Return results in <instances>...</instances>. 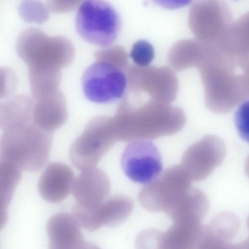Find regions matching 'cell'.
I'll return each mask as SVG.
<instances>
[{
    "label": "cell",
    "instance_id": "obj_1",
    "mask_svg": "<svg viewBox=\"0 0 249 249\" xmlns=\"http://www.w3.org/2000/svg\"><path fill=\"white\" fill-rule=\"evenodd\" d=\"M129 93L113 117L119 141L156 139L175 134L185 125L186 118L181 108Z\"/></svg>",
    "mask_w": 249,
    "mask_h": 249
},
{
    "label": "cell",
    "instance_id": "obj_2",
    "mask_svg": "<svg viewBox=\"0 0 249 249\" xmlns=\"http://www.w3.org/2000/svg\"><path fill=\"white\" fill-rule=\"evenodd\" d=\"M52 140V133L34 122L3 131L0 141V159L26 171H39L49 160Z\"/></svg>",
    "mask_w": 249,
    "mask_h": 249
},
{
    "label": "cell",
    "instance_id": "obj_3",
    "mask_svg": "<svg viewBox=\"0 0 249 249\" xmlns=\"http://www.w3.org/2000/svg\"><path fill=\"white\" fill-rule=\"evenodd\" d=\"M78 35L92 45L107 47L117 39L121 28L120 16L109 3L100 0L84 1L75 17Z\"/></svg>",
    "mask_w": 249,
    "mask_h": 249
},
{
    "label": "cell",
    "instance_id": "obj_4",
    "mask_svg": "<svg viewBox=\"0 0 249 249\" xmlns=\"http://www.w3.org/2000/svg\"><path fill=\"white\" fill-rule=\"evenodd\" d=\"M119 139L113 117L98 116L91 119L69 150L72 164L81 170L96 165Z\"/></svg>",
    "mask_w": 249,
    "mask_h": 249
},
{
    "label": "cell",
    "instance_id": "obj_5",
    "mask_svg": "<svg viewBox=\"0 0 249 249\" xmlns=\"http://www.w3.org/2000/svg\"><path fill=\"white\" fill-rule=\"evenodd\" d=\"M123 69L107 60L89 65L84 72L81 85L85 97L99 104L116 101L124 95L127 76Z\"/></svg>",
    "mask_w": 249,
    "mask_h": 249
},
{
    "label": "cell",
    "instance_id": "obj_6",
    "mask_svg": "<svg viewBox=\"0 0 249 249\" xmlns=\"http://www.w3.org/2000/svg\"><path fill=\"white\" fill-rule=\"evenodd\" d=\"M191 182L181 165H173L141 189L139 201L148 211L166 213L192 187Z\"/></svg>",
    "mask_w": 249,
    "mask_h": 249
},
{
    "label": "cell",
    "instance_id": "obj_7",
    "mask_svg": "<svg viewBox=\"0 0 249 249\" xmlns=\"http://www.w3.org/2000/svg\"><path fill=\"white\" fill-rule=\"evenodd\" d=\"M126 73L130 92H142L151 99L166 104L176 98L178 82L168 68L135 65L128 67Z\"/></svg>",
    "mask_w": 249,
    "mask_h": 249
},
{
    "label": "cell",
    "instance_id": "obj_8",
    "mask_svg": "<svg viewBox=\"0 0 249 249\" xmlns=\"http://www.w3.org/2000/svg\"><path fill=\"white\" fill-rule=\"evenodd\" d=\"M226 154L224 141L218 136L207 135L186 149L180 165L191 181H201L221 164Z\"/></svg>",
    "mask_w": 249,
    "mask_h": 249
},
{
    "label": "cell",
    "instance_id": "obj_9",
    "mask_svg": "<svg viewBox=\"0 0 249 249\" xmlns=\"http://www.w3.org/2000/svg\"><path fill=\"white\" fill-rule=\"evenodd\" d=\"M122 168L131 180L148 183L162 169L161 158L156 146L145 140L132 141L124 148L121 158Z\"/></svg>",
    "mask_w": 249,
    "mask_h": 249
},
{
    "label": "cell",
    "instance_id": "obj_10",
    "mask_svg": "<svg viewBox=\"0 0 249 249\" xmlns=\"http://www.w3.org/2000/svg\"><path fill=\"white\" fill-rule=\"evenodd\" d=\"M134 207L133 201L124 195L112 196L94 209H84L79 221L84 229L95 231L103 226L114 227L124 222L130 215Z\"/></svg>",
    "mask_w": 249,
    "mask_h": 249
},
{
    "label": "cell",
    "instance_id": "obj_11",
    "mask_svg": "<svg viewBox=\"0 0 249 249\" xmlns=\"http://www.w3.org/2000/svg\"><path fill=\"white\" fill-rule=\"evenodd\" d=\"M110 188L106 174L96 167L81 170L75 178L71 192L77 205L94 209L104 202Z\"/></svg>",
    "mask_w": 249,
    "mask_h": 249
},
{
    "label": "cell",
    "instance_id": "obj_12",
    "mask_svg": "<svg viewBox=\"0 0 249 249\" xmlns=\"http://www.w3.org/2000/svg\"><path fill=\"white\" fill-rule=\"evenodd\" d=\"M81 226L72 214L59 212L47 224L49 249H79L85 242Z\"/></svg>",
    "mask_w": 249,
    "mask_h": 249
},
{
    "label": "cell",
    "instance_id": "obj_13",
    "mask_svg": "<svg viewBox=\"0 0 249 249\" xmlns=\"http://www.w3.org/2000/svg\"><path fill=\"white\" fill-rule=\"evenodd\" d=\"M75 178L67 164L54 162L49 164L41 174L38 183L41 196L50 203L63 200L71 191Z\"/></svg>",
    "mask_w": 249,
    "mask_h": 249
},
{
    "label": "cell",
    "instance_id": "obj_14",
    "mask_svg": "<svg viewBox=\"0 0 249 249\" xmlns=\"http://www.w3.org/2000/svg\"><path fill=\"white\" fill-rule=\"evenodd\" d=\"M161 232L160 249H199L206 235V226L197 219L173 222Z\"/></svg>",
    "mask_w": 249,
    "mask_h": 249
},
{
    "label": "cell",
    "instance_id": "obj_15",
    "mask_svg": "<svg viewBox=\"0 0 249 249\" xmlns=\"http://www.w3.org/2000/svg\"><path fill=\"white\" fill-rule=\"evenodd\" d=\"M209 208L206 195L191 187L166 213L173 222L188 219L202 220Z\"/></svg>",
    "mask_w": 249,
    "mask_h": 249
},
{
    "label": "cell",
    "instance_id": "obj_16",
    "mask_svg": "<svg viewBox=\"0 0 249 249\" xmlns=\"http://www.w3.org/2000/svg\"><path fill=\"white\" fill-rule=\"evenodd\" d=\"M21 178V169L9 161L0 160V210L1 228L7 219V210Z\"/></svg>",
    "mask_w": 249,
    "mask_h": 249
},
{
    "label": "cell",
    "instance_id": "obj_17",
    "mask_svg": "<svg viewBox=\"0 0 249 249\" xmlns=\"http://www.w3.org/2000/svg\"><path fill=\"white\" fill-rule=\"evenodd\" d=\"M34 122L31 107L28 104H13L0 111V126L3 131L23 126Z\"/></svg>",
    "mask_w": 249,
    "mask_h": 249
},
{
    "label": "cell",
    "instance_id": "obj_18",
    "mask_svg": "<svg viewBox=\"0 0 249 249\" xmlns=\"http://www.w3.org/2000/svg\"><path fill=\"white\" fill-rule=\"evenodd\" d=\"M239 226L238 217L231 212H225L214 216L206 226L210 234L230 242L237 233Z\"/></svg>",
    "mask_w": 249,
    "mask_h": 249
},
{
    "label": "cell",
    "instance_id": "obj_19",
    "mask_svg": "<svg viewBox=\"0 0 249 249\" xmlns=\"http://www.w3.org/2000/svg\"><path fill=\"white\" fill-rule=\"evenodd\" d=\"M130 55L137 66H149L154 57V47L146 40H138L133 44Z\"/></svg>",
    "mask_w": 249,
    "mask_h": 249
},
{
    "label": "cell",
    "instance_id": "obj_20",
    "mask_svg": "<svg viewBox=\"0 0 249 249\" xmlns=\"http://www.w3.org/2000/svg\"><path fill=\"white\" fill-rule=\"evenodd\" d=\"M234 122L239 135L249 143V100L243 102L237 109Z\"/></svg>",
    "mask_w": 249,
    "mask_h": 249
},
{
    "label": "cell",
    "instance_id": "obj_21",
    "mask_svg": "<svg viewBox=\"0 0 249 249\" xmlns=\"http://www.w3.org/2000/svg\"><path fill=\"white\" fill-rule=\"evenodd\" d=\"M161 232L154 229L142 231L136 239V249H160Z\"/></svg>",
    "mask_w": 249,
    "mask_h": 249
},
{
    "label": "cell",
    "instance_id": "obj_22",
    "mask_svg": "<svg viewBox=\"0 0 249 249\" xmlns=\"http://www.w3.org/2000/svg\"><path fill=\"white\" fill-rule=\"evenodd\" d=\"M233 245L230 241L219 238L206 233L199 249H233Z\"/></svg>",
    "mask_w": 249,
    "mask_h": 249
},
{
    "label": "cell",
    "instance_id": "obj_23",
    "mask_svg": "<svg viewBox=\"0 0 249 249\" xmlns=\"http://www.w3.org/2000/svg\"><path fill=\"white\" fill-rule=\"evenodd\" d=\"M233 249H249V237L244 241L236 244H233Z\"/></svg>",
    "mask_w": 249,
    "mask_h": 249
},
{
    "label": "cell",
    "instance_id": "obj_24",
    "mask_svg": "<svg viewBox=\"0 0 249 249\" xmlns=\"http://www.w3.org/2000/svg\"><path fill=\"white\" fill-rule=\"evenodd\" d=\"M79 249H101L96 245L89 242L86 241L79 248Z\"/></svg>",
    "mask_w": 249,
    "mask_h": 249
},
{
    "label": "cell",
    "instance_id": "obj_25",
    "mask_svg": "<svg viewBox=\"0 0 249 249\" xmlns=\"http://www.w3.org/2000/svg\"><path fill=\"white\" fill-rule=\"evenodd\" d=\"M245 170L246 175L249 178V155L246 159L245 163Z\"/></svg>",
    "mask_w": 249,
    "mask_h": 249
},
{
    "label": "cell",
    "instance_id": "obj_26",
    "mask_svg": "<svg viewBox=\"0 0 249 249\" xmlns=\"http://www.w3.org/2000/svg\"><path fill=\"white\" fill-rule=\"evenodd\" d=\"M247 225L248 228V230L249 231V215L248 217L247 220Z\"/></svg>",
    "mask_w": 249,
    "mask_h": 249
}]
</instances>
